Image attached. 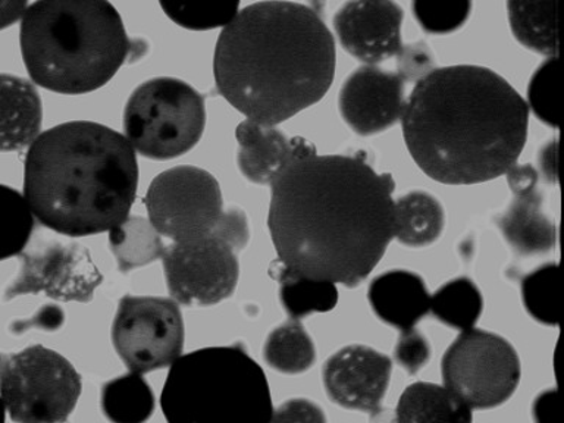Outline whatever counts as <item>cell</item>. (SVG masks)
I'll return each mask as SVG.
<instances>
[{
  "instance_id": "35",
  "label": "cell",
  "mask_w": 564,
  "mask_h": 423,
  "mask_svg": "<svg viewBox=\"0 0 564 423\" xmlns=\"http://www.w3.org/2000/svg\"><path fill=\"white\" fill-rule=\"evenodd\" d=\"M271 423H326V416L313 401L291 399L273 410Z\"/></svg>"
},
{
  "instance_id": "38",
  "label": "cell",
  "mask_w": 564,
  "mask_h": 423,
  "mask_svg": "<svg viewBox=\"0 0 564 423\" xmlns=\"http://www.w3.org/2000/svg\"><path fill=\"white\" fill-rule=\"evenodd\" d=\"M26 8H29L26 2H0V30L8 29L9 25L21 20Z\"/></svg>"
},
{
  "instance_id": "27",
  "label": "cell",
  "mask_w": 564,
  "mask_h": 423,
  "mask_svg": "<svg viewBox=\"0 0 564 423\" xmlns=\"http://www.w3.org/2000/svg\"><path fill=\"white\" fill-rule=\"evenodd\" d=\"M263 356L267 364L278 372L303 373L315 364V344L303 325L291 319L269 334Z\"/></svg>"
},
{
  "instance_id": "34",
  "label": "cell",
  "mask_w": 564,
  "mask_h": 423,
  "mask_svg": "<svg viewBox=\"0 0 564 423\" xmlns=\"http://www.w3.org/2000/svg\"><path fill=\"white\" fill-rule=\"evenodd\" d=\"M395 360L409 373H416L431 357L430 343L414 328L401 330L394 351Z\"/></svg>"
},
{
  "instance_id": "39",
  "label": "cell",
  "mask_w": 564,
  "mask_h": 423,
  "mask_svg": "<svg viewBox=\"0 0 564 423\" xmlns=\"http://www.w3.org/2000/svg\"><path fill=\"white\" fill-rule=\"evenodd\" d=\"M369 423H399V421L395 417V410L379 408L373 410Z\"/></svg>"
},
{
  "instance_id": "32",
  "label": "cell",
  "mask_w": 564,
  "mask_h": 423,
  "mask_svg": "<svg viewBox=\"0 0 564 423\" xmlns=\"http://www.w3.org/2000/svg\"><path fill=\"white\" fill-rule=\"evenodd\" d=\"M166 17L187 30L205 31L227 26L237 17L238 2H162Z\"/></svg>"
},
{
  "instance_id": "10",
  "label": "cell",
  "mask_w": 564,
  "mask_h": 423,
  "mask_svg": "<svg viewBox=\"0 0 564 423\" xmlns=\"http://www.w3.org/2000/svg\"><path fill=\"white\" fill-rule=\"evenodd\" d=\"M144 203L150 224L174 242L210 236L225 212L218 181L196 166L171 167L159 174Z\"/></svg>"
},
{
  "instance_id": "16",
  "label": "cell",
  "mask_w": 564,
  "mask_h": 423,
  "mask_svg": "<svg viewBox=\"0 0 564 423\" xmlns=\"http://www.w3.org/2000/svg\"><path fill=\"white\" fill-rule=\"evenodd\" d=\"M392 361L368 346H347L325 361L326 394L344 409L370 412L381 408L390 383Z\"/></svg>"
},
{
  "instance_id": "23",
  "label": "cell",
  "mask_w": 564,
  "mask_h": 423,
  "mask_svg": "<svg viewBox=\"0 0 564 423\" xmlns=\"http://www.w3.org/2000/svg\"><path fill=\"white\" fill-rule=\"evenodd\" d=\"M511 31L518 42L550 57H557V2H531V0H510L507 2Z\"/></svg>"
},
{
  "instance_id": "6",
  "label": "cell",
  "mask_w": 564,
  "mask_h": 423,
  "mask_svg": "<svg viewBox=\"0 0 564 423\" xmlns=\"http://www.w3.org/2000/svg\"><path fill=\"white\" fill-rule=\"evenodd\" d=\"M161 408L167 423H271L273 413L267 375L241 346L180 356Z\"/></svg>"
},
{
  "instance_id": "3",
  "label": "cell",
  "mask_w": 564,
  "mask_h": 423,
  "mask_svg": "<svg viewBox=\"0 0 564 423\" xmlns=\"http://www.w3.org/2000/svg\"><path fill=\"white\" fill-rule=\"evenodd\" d=\"M214 73L229 105L250 121L275 127L329 90L334 37L306 4H249L220 31Z\"/></svg>"
},
{
  "instance_id": "8",
  "label": "cell",
  "mask_w": 564,
  "mask_h": 423,
  "mask_svg": "<svg viewBox=\"0 0 564 423\" xmlns=\"http://www.w3.org/2000/svg\"><path fill=\"white\" fill-rule=\"evenodd\" d=\"M82 395L69 360L43 346L0 355V400L13 423H65Z\"/></svg>"
},
{
  "instance_id": "36",
  "label": "cell",
  "mask_w": 564,
  "mask_h": 423,
  "mask_svg": "<svg viewBox=\"0 0 564 423\" xmlns=\"http://www.w3.org/2000/svg\"><path fill=\"white\" fill-rule=\"evenodd\" d=\"M65 315L62 308L56 307L55 304H47L40 308L37 313L29 321H17L12 324L11 330L13 334H22L25 330L37 328L43 330H55L61 328L64 324Z\"/></svg>"
},
{
  "instance_id": "31",
  "label": "cell",
  "mask_w": 564,
  "mask_h": 423,
  "mask_svg": "<svg viewBox=\"0 0 564 423\" xmlns=\"http://www.w3.org/2000/svg\"><path fill=\"white\" fill-rule=\"evenodd\" d=\"M558 57H550L532 75L528 86V108L545 126L558 128L562 106Z\"/></svg>"
},
{
  "instance_id": "22",
  "label": "cell",
  "mask_w": 564,
  "mask_h": 423,
  "mask_svg": "<svg viewBox=\"0 0 564 423\" xmlns=\"http://www.w3.org/2000/svg\"><path fill=\"white\" fill-rule=\"evenodd\" d=\"M394 237L401 245L426 247L438 240L444 229L443 206L426 192H412L395 202Z\"/></svg>"
},
{
  "instance_id": "37",
  "label": "cell",
  "mask_w": 564,
  "mask_h": 423,
  "mask_svg": "<svg viewBox=\"0 0 564 423\" xmlns=\"http://www.w3.org/2000/svg\"><path fill=\"white\" fill-rule=\"evenodd\" d=\"M507 183H509L511 192L514 197L527 196V194L536 192L538 172L532 165H518L511 166L507 171Z\"/></svg>"
},
{
  "instance_id": "15",
  "label": "cell",
  "mask_w": 564,
  "mask_h": 423,
  "mask_svg": "<svg viewBox=\"0 0 564 423\" xmlns=\"http://www.w3.org/2000/svg\"><path fill=\"white\" fill-rule=\"evenodd\" d=\"M403 8L395 2L359 0L344 3L334 17L339 42L351 56L373 65L404 55L401 42Z\"/></svg>"
},
{
  "instance_id": "7",
  "label": "cell",
  "mask_w": 564,
  "mask_h": 423,
  "mask_svg": "<svg viewBox=\"0 0 564 423\" xmlns=\"http://www.w3.org/2000/svg\"><path fill=\"white\" fill-rule=\"evenodd\" d=\"M205 99L181 79L161 77L137 87L123 112V131L132 150L156 161L187 153L202 139Z\"/></svg>"
},
{
  "instance_id": "4",
  "label": "cell",
  "mask_w": 564,
  "mask_h": 423,
  "mask_svg": "<svg viewBox=\"0 0 564 423\" xmlns=\"http://www.w3.org/2000/svg\"><path fill=\"white\" fill-rule=\"evenodd\" d=\"M139 165L126 137L90 121L42 132L25 156L24 192L44 227L69 237L110 231L135 200Z\"/></svg>"
},
{
  "instance_id": "30",
  "label": "cell",
  "mask_w": 564,
  "mask_h": 423,
  "mask_svg": "<svg viewBox=\"0 0 564 423\" xmlns=\"http://www.w3.org/2000/svg\"><path fill=\"white\" fill-rule=\"evenodd\" d=\"M560 273L555 263L542 264L522 281L524 307L533 319L554 326L560 319Z\"/></svg>"
},
{
  "instance_id": "20",
  "label": "cell",
  "mask_w": 564,
  "mask_h": 423,
  "mask_svg": "<svg viewBox=\"0 0 564 423\" xmlns=\"http://www.w3.org/2000/svg\"><path fill=\"white\" fill-rule=\"evenodd\" d=\"M399 423H471V409L447 387L416 382L405 388L395 409Z\"/></svg>"
},
{
  "instance_id": "26",
  "label": "cell",
  "mask_w": 564,
  "mask_h": 423,
  "mask_svg": "<svg viewBox=\"0 0 564 423\" xmlns=\"http://www.w3.org/2000/svg\"><path fill=\"white\" fill-rule=\"evenodd\" d=\"M109 245L122 272L145 267L162 259L165 246L150 220L141 216H128L109 231Z\"/></svg>"
},
{
  "instance_id": "19",
  "label": "cell",
  "mask_w": 564,
  "mask_h": 423,
  "mask_svg": "<svg viewBox=\"0 0 564 423\" xmlns=\"http://www.w3.org/2000/svg\"><path fill=\"white\" fill-rule=\"evenodd\" d=\"M238 166L247 180L256 184H271L278 172L294 158L295 139L250 119L237 127Z\"/></svg>"
},
{
  "instance_id": "28",
  "label": "cell",
  "mask_w": 564,
  "mask_h": 423,
  "mask_svg": "<svg viewBox=\"0 0 564 423\" xmlns=\"http://www.w3.org/2000/svg\"><path fill=\"white\" fill-rule=\"evenodd\" d=\"M484 308L482 294L469 278H456L431 297V312L452 328H474Z\"/></svg>"
},
{
  "instance_id": "1",
  "label": "cell",
  "mask_w": 564,
  "mask_h": 423,
  "mask_svg": "<svg viewBox=\"0 0 564 423\" xmlns=\"http://www.w3.org/2000/svg\"><path fill=\"white\" fill-rule=\"evenodd\" d=\"M268 227L278 260L308 280L352 289L372 273L394 238L395 183L360 158L295 154L272 180Z\"/></svg>"
},
{
  "instance_id": "41",
  "label": "cell",
  "mask_w": 564,
  "mask_h": 423,
  "mask_svg": "<svg viewBox=\"0 0 564 423\" xmlns=\"http://www.w3.org/2000/svg\"><path fill=\"white\" fill-rule=\"evenodd\" d=\"M551 421H553V414H551V416L549 417L540 419V421H538L536 423H553Z\"/></svg>"
},
{
  "instance_id": "17",
  "label": "cell",
  "mask_w": 564,
  "mask_h": 423,
  "mask_svg": "<svg viewBox=\"0 0 564 423\" xmlns=\"http://www.w3.org/2000/svg\"><path fill=\"white\" fill-rule=\"evenodd\" d=\"M368 297L379 319L400 330L414 328L431 311V295L425 281L417 273L400 269L375 278Z\"/></svg>"
},
{
  "instance_id": "14",
  "label": "cell",
  "mask_w": 564,
  "mask_h": 423,
  "mask_svg": "<svg viewBox=\"0 0 564 423\" xmlns=\"http://www.w3.org/2000/svg\"><path fill=\"white\" fill-rule=\"evenodd\" d=\"M405 79L375 65L361 66L339 90L344 121L360 135H372L394 126L403 117Z\"/></svg>"
},
{
  "instance_id": "2",
  "label": "cell",
  "mask_w": 564,
  "mask_h": 423,
  "mask_svg": "<svg viewBox=\"0 0 564 423\" xmlns=\"http://www.w3.org/2000/svg\"><path fill=\"white\" fill-rule=\"evenodd\" d=\"M401 119L409 152L430 178L469 185L498 178L518 163L529 108L500 74L456 65L419 79Z\"/></svg>"
},
{
  "instance_id": "18",
  "label": "cell",
  "mask_w": 564,
  "mask_h": 423,
  "mask_svg": "<svg viewBox=\"0 0 564 423\" xmlns=\"http://www.w3.org/2000/svg\"><path fill=\"white\" fill-rule=\"evenodd\" d=\"M42 121V99L33 84L0 74V152H17L33 144Z\"/></svg>"
},
{
  "instance_id": "24",
  "label": "cell",
  "mask_w": 564,
  "mask_h": 423,
  "mask_svg": "<svg viewBox=\"0 0 564 423\" xmlns=\"http://www.w3.org/2000/svg\"><path fill=\"white\" fill-rule=\"evenodd\" d=\"M269 275L280 284L281 303L291 319L299 321L313 312H329L337 306L338 290L333 282L300 276L278 259L269 267Z\"/></svg>"
},
{
  "instance_id": "9",
  "label": "cell",
  "mask_w": 564,
  "mask_h": 423,
  "mask_svg": "<svg viewBox=\"0 0 564 423\" xmlns=\"http://www.w3.org/2000/svg\"><path fill=\"white\" fill-rule=\"evenodd\" d=\"M444 387L470 409H492L514 394L520 360L500 335L480 329L462 330L441 364Z\"/></svg>"
},
{
  "instance_id": "25",
  "label": "cell",
  "mask_w": 564,
  "mask_h": 423,
  "mask_svg": "<svg viewBox=\"0 0 564 423\" xmlns=\"http://www.w3.org/2000/svg\"><path fill=\"white\" fill-rule=\"evenodd\" d=\"M100 405L110 423H145L154 412V394L141 375L130 372L105 383Z\"/></svg>"
},
{
  "instance_id": "11",
  "label": "cell",
  "mask_w": 564,
  "mask_h": 423,
  "mask_svg": "<svg viewBox=\"0 0 564 423\" xmlns=\"http://www.w3.org/2000/svg\"><path fill=\"white\" fill-rule=\"evenodd\" d=\"M178 303L165 297L126 295L112 325L115 350L132 373H148L174 364L184 348Z\"/></svg>"
},
{
  "instance_id": "12",
  "label": "cell",
  "mask_w": 564,
  "mask_h": 423,
  "mask_svg": "<svg viewBox=\"0 0 564 423\" xmlns=\"http://www.w3.org/2000/svg\"><path fill=\"white\" fill-rule=\"evenodd\" d=\"M238 251L223 238L172 242L163 251L167 290L185 306H214L231 297L238 282Z\"/></svg>"
},
{
  "instance_id": "29",
  "label": "cell",
  "mask_w": 564,
  "mask_h": 423,
  "mask_svg": "<svg viewBox=\"0 0 564 423\" xmlns=\"http://www.w3.org/2000/svg\"><path fill=\"white\" fill-rule=\"evenodd\" d=\"M34 215L25 197L0 184V260L20 256L29 245Z\"/></svg>"
},
{
  "instance_id": "21",
  "label": "cell",
  "mask_w": 564,
  "mask_h": 423,
  "mask_svg": "<svg viewBox=\"0 0 564 423\" xmlns=\"http://www.w3.org/2000/svg\"><path fill=\"white\" fill-rule=\"evenodd\" d=\"M502 236L520 254L545 253L555 246V227L541 210L540 194L514 197L509 212L498 219Z\"/></svg>"
},
{
  "instance_id": "40",
  "label": "cell",
  "mask_w": 564,
  "mask_h": 423,
  "mask_svg": "<svg viewBox=\"0 0 564 423\" xmlns=\"http://www.w3.org/2000/svg\"><path fill=\"white\" fill-rule=\"evenodd\" d=\"M7 421V410H4L3 401L0 400V423Z\"/></svg>"
},
{
  "instance_id": "33",
  "label": "cell",
  "mask_w": 564,
  "mask_h": 423,
  "mask_svg": "<svg viewBox=\"0 0 564 423\" xmlns=\"http://www.w3.org/2000/svg\"><path fill=\"white\" fill-rule=\"evenodd\" d=\"M412 8L419 24L431 34L453 33L465 24L471 12L470 2L447 0H417Z\"/></svg>"
},
{
  "instance_id": "5",
  "label": "cell",
  "mask_w": 564,
  "mask_h": 423,
  "mask_svg": "<svg viewBox=\"0 0 564 423\" xmlns=\"http://www.w3.org/2000/svg\"><path fill=\"white\" fill-rule=\"evenodd\" d=\"M20 42L31 79L61 95L104 87L135 51L121 15L104 0L31 3Z\"/></svg>"
},
{
  "instance_id": "13",
  "label": "cell",
  "mask_w": 564,
  "mask_h": 423,
  "mask_svg": "<svg viewBox=\"0 0 564 423\" xmlns=\"http://www.w3.org/2000/svg\"><path fill=\"white\" fill-rule=\"evenodd\" d=\"M20 256V272L4 291L7 302L43 293L59 302L88 303L104 282L90 253L78 242H48Z\"/></svg>"
}]
</instances>
